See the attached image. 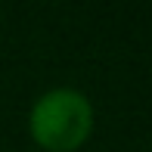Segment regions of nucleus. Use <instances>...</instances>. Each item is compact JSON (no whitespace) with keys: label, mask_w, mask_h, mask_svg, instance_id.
I'll use <instances>...</instances> for the list:
<instances>
[{"label":"nucleus","mask_w":152,"mask_h":152,"mask_svg":"<svg viewBox=\"0 0 152 152\" xmlns=\"http://www.w3.org/2000/svg\"><path fill=\"white\" fill-rule=\"evenodd\" d=\"M93 102L78 87H50L28 109V137L40 152H78L93 134Z\"/></svg>","instance_id":"obj_1"}]
</instances>
